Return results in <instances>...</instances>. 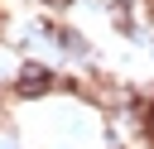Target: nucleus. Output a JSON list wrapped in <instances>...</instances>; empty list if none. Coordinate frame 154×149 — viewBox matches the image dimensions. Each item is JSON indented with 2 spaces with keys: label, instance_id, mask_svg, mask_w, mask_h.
<instances>
[{
  "label": "nucleus",
  "instance_id": "nucleus-1",
  "mask_svg": "<svg viewBox=\"0 0 154 149\" xmlns=\"http://www.w3.org/2000/svg\"><path fill=\"white\" fill-rule=\"evenodd\" d=\"M24 87H29V96H34L38 87H48V72H34V67H29V72H24Z\"/></svg>",
  "mask_w": 154,
  "mask_h": 149
}]
</instances>
